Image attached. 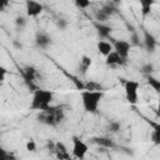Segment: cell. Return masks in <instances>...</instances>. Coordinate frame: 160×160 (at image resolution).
Here are the masks:
<instances>
[{
	"label": "cell",
	"mask_w": 160,
	"mask_h": 160,
	"mask_svg": "<svg viewBox=\"0 0 160 160\" xmlns=\"http://www.w3.org/2000/svg\"><path fill=\"white\" fill-rule=\"evenodd\" d=\"M98 51L101 54V55H104V56H106L110 51H112V44H110V42H108V41H105V40H100V41H98Z\"/></svg>",
	"instance_id": "9a60e30c"
},
{
	"label": "cell",
	"mask_w": 160,
	"mask_h": 160,
	"mask_svg": "<svg viewBox=\"0 0 160 160\" xmlns=\"http://www.w3.org/2000/svg\"><path fill=\"white\" fill-rule=\"evenodd\" d=\"M54 99V92L50 90H45V89H35L32 98H31V102H30V109L31 110H45L48 109Z\"/></svg>",
	"instance_id": "6da1fadb"
},
{
	"label": "cell",
	"mask_w": 160,
	"mask_h": 160,
	"mask_svg": "<svg viewBox=\"0 0 160 160\" xmlns=\"http://www.w3.org/2000/svg\"><path fill=\"white\" fill-rule=\"evenodd\" d=\"M54 151L56 152V158L58 159H70V155L68 154V149H66L65 144L61 142V141H56L55 142Z\"/></svg>",
	"instance_id": "5bb4252c"
},
{
	"label": "cell",
	"mask_w": 160,
	"mask_h": 160,
	"mask_svg": "<svg viewBox=\"0 0 160 160\" xmlns=\"http://www.w3.org/2000/svg\"><path fill=\"white\" fill-rule=\"evenodd\" d=\"M109 18H110V16H108V15H106V14H105V12H104L101 9H100V10H98V11L95 12V19H96L98 21H100V22L106 21Z\"/></svg>",
	"instance_id": "44dd1931"
},
{
	"label": "cell",
	"mask_w": 160,
	"mask_h": 160,
	"mask_svg": "<svg viewBox=\"0 0 160 160\" xmlns=\"http://www.w3.org/2000/svg\"><path fill=\"white\" fill-rule=\"evenodd\" d=\"M120 122H118V121H111L110 124H109V130L111 131V132H118L119 130H120Z\"/></svg>",
	"instance_id": "484cf974"
},
{
	"label": "cell",
	"mask_w": 160,
	"mask_h": 160,
	"mask_svg": "<svg viewBox=\"0 0 160 160\" xmlns=\"http://www.w3.org/2000/svg\"><path fill=\"white\" fill-rule=\"evenodd\" d=\"M92 141L96 145H99L100 148H104V149H112V148H115V142L110 138H105V136L92 138Z\"/></svg>",
	"instance_id": "7c38bea8"
},
{
	"label": "cell",
	"mask_w": 160,
	"mask_h": 160,
	"mask_svg": "<svg viewBox=\"0 0 160 160\" xmlns=\"http://www.w3.org/2000/svg\"><path fill=\"white\" fill-rule=\"evenodd\" d=\"M6 74H8L6 68H4V66L0 65V86H1V85L4 84V81H5V76H6Z\"/></svg>",
	"instance_id": "83f0119b"
},
{
	"label": "cell",
	"mask_w": 160,
	"mask_h": 160,
	"mask_svg": "<svg viewBox=\"0 0 160 160\" xmlns=\"http://www.w3.org/2000/svg\"><path fill=\"white\" fill-rule=\"evenodd\" d=\"M26 150H28V151H31V152L36 151V142H35L32 139L28 140V142H26Z\"/></svg>",
	"instance_id": "4316f807"
},
{
	"label": "cell",
	"mask_w": 160,
	"mask_h": 160,
	"mask_svg": "<svg viewBox=\"0 0 160 160\" xmlns=\"http://www.w3.org/2000/svg\"><path fill=\"white\" fill-rule=\"evenodd\" d=\"M35 44L40 49H48L51 45V38L46 32H38L35 36Z\"/></svg>",
	"instance_id": "30bf717a"
},
{
	"label": "cell",
	"mask_w": 160,
	"mask_h": 160,
	"mask_svg": "<svg viewBox=\"0 0 160 160\" xmlns=\"http://www.w3.org/2000/svg\"><path fill=\"white\" fill-rule=\"evenodd\" d=\"M111 2L114 5H119V4H121V0H111Z\"/></svg>",
	"instance_id": "e575fe53"
},
{
	"label": "cell",
	"mask_w": 160,
	"mask_h": 160,
	"mask_svg": "<svg viewBox=\"0 0 160 160\" xmlns=\"http://www.w3.org/2000/svg\"><path fill=\"white\" fill-rule=\"evenodd\" d=\"M91 62H92V61H91V58H90V56L82 55L81 59H80V64H79V71H80L81 74H85V72L90 69Z\"/></svg>",
	"instance_id": "2e32d148"
},
{
	"label": "cell",
	"mask_w": 160,
	"mask_h": 160,
	"mask_svg": "<svg viewBox=\"0 0 160 160\" xmlns=\"http://www.w3.org/2000/svg\"><path fill=\"white\" fill-rule=\"evenodd\" d=\"M36 119H38V121H40L45 125L56 126L64 119V110L59 106H51L50 105L48 109L41 110Z\"/></svg>",
	"instance_id": "7a4b0ae2"
},
{
	"label": "cell",
	"mask_w": 160,
	"mask_h": 160,
	"mask_svg": "<svg viewBox=\"0 0 160 160\" xmlns=\"http://www.w3.org/2000/svg\"><path fill=\"white\" fill-rule=\"evenodd\" d=\"M130 45L131 46H139L140 45L139 35H138L136 31H131V35H130Z\"/></svg>",
	"instance_id": "7402d4cb"
},
{
	"label": "cell",
	"mask_w": 160,
	"mask_h": 160,
	"mask_svg": "<svg viewBox=\"0 0 160 160\" xmlns=\"http://www.w3.org/2000/svg\"><path fill=\"white\" fill-rule=\"evenodd\" d=\"M25 8H26V15L30 16V18L39 16L44 10V6L40 2L35 1V0H26L25 1Z\"/></svg>",
	"instance_id": "52a82bcc"
},
{
	"label": "cell",
	"mask_w": 160,
	"mask_h": 160,
	"mask_svg": "<svg viewBox=\"0 0 160 160\" xmlns=\"http://www.w3.org/2000/svg\"><path fill=\"white\" fill-rule=\"evenodd\" d=\"M46 146H48V149H49L50 151H54V149H55V142H54V141H51V140H48Z\"/></svg>",
	"instance_id": "1f68e13d"
},
{
	"label": "cell",
	"mask_w": 160,
	"mask_h": 160,
	"mask_svg": "<svg viewBox=\"0 0 160 160\" xmlns=\"http://www.w3.org/2000/svg\"><path fill=\"white\" fill-rule=\"evenodd\" d=\"M88 150H89V148H88L86 142H84L78 136H72V155L76 159H84Z\"/></svg>",
	"instance_id": "5b68a950"
},
{
	"label": "cell",
	"mask_w": 160,
	"mask_h": 160,
	"mask_svg": "<svg viewBox=\"0 0 160 160\" xmlns=\"http://www.w3.org/2000/svg\"><path fill=\"white\" fill-rule=\"evenodd\" d=\"M101 10H102L108 16H111L112 14L118 12V10H116V5H114L112 2H111V4H106V5H104V6L101 8Z\"/></svg>",
	"instance_id": "d6986e66"
},
{
	"label": "cell",
	"mask_w": 160,
	"mask_h": 160,
	"mask_svg": "<svg viewBox=\"0 0 160 160\" xmlns=\"http://www.w3.org/2000/svg\"><path fill=\"white\" fill-rule=\"evenodd\" d=\"M152 71H154L152 64H145V65H142V68H141V72L145 74V75H150Z\"/></svg>",
	"instance_id": "cb8c5ba5"
},
{
	"label": "cell",
	"mask_w": 160,
	"mask_h": 160,
	"mask_svg": "<svg viewBox=\"0 0 160 160\" xmlns=\"http://www.w3.org/2000/svg\"><path fill=\"white\" fill-rule=\"evenodd\" d=\"M10 158H11V155L8 154L6 150H4L2 148H0V160H8V159H10Z\"/></svg>",
	"instance_id": "f546056e"
},
{
	"label": "cell",
	"mask_w": 160,
	"mask_h": 160,
	"mask_svg": "<svg viewBox=\"0 0 160 160\" xmlns=\"http://www.w3.org/2000/svg\"><path fill=\"white\" fill-rule=\"evenodd\" d=\"M95 29L98 31V35L101 38V39H108L110 38V34L112 31L111 26L109 25H105V24H100V22H96L95 24Z\"/></svg>",
	"instance_id": "4fadbf2b"
},
{
	"label": "cell",
	"mask_w": 160,
	"mask_h": 160,
	"mask_svg": "<svg viewBox=\"0 0 160 160\" xmlns=\"http://www.w3.org/2000/svg\"><path fill=\"white\" fill-rule=\"evenodd\" d=\"M112 50L116 51L122 59H128L129 56V52H130V42L126 41V40H115L112 39Z\"/></svg>",
	"instance_id": "8992f818"
},
{
	"label": "cell",
	"mask_w": 160,
	"mask_h": 160,
	"mask_svg": "<svg viewBox=\"0 0 160 160\" xmlns=\"http://www.w3.org/2000/svg\"><path fill=\"white\" fill-rule=\"evenodd\" d=\"M26 18H24V16H18L16 19H15V25L19 28V29H22L25 25H26Z\"/></svg>",
	"instance_id": "603a6c76"
},
{
	"label": "cell",
	"mask_w": 160,
	"mask_h": 160,
	"mask_svg": "<svg viewBox=\"0 0 160 160\" xmlns=\"http://www.w3.org/2000/svg\"><path fill=\"white\" fill-rule=\"evenodd\" d=\"M124 90L125 96L129 104L135 105L138 102V90H139V82L135 80H125L124 81Z\"/></svg>",
	"instance_id": "277c9868"
},
{
	"label": "cell",
	"mask_w": 160,
	"mask_h": 160,
	"mask_svg": "<svg viewBox=\"0 0 160 160\" xmlns=\"http://www.w3.org/2000/svg\"><path fill=\"white\" fill-rule=\"evenodd\" d=\"M84 90H90V91H96V90H102V86L98 82H94V81H89L85 84L84 86Z\"/></svg>",
	"instance_id": "ffe728a7"
},
{
	"label": "cell",
	"mask_w": 160,
	"mask_h": 160,
	"mask_svg": "<svg viewBox=\"0 0 160 160\" xmlns=\"http://www.w3.org/2000/svg\"><path fill=\"white\" fill-rule=\"evenodd\" d=\"M9 1L10 0H0V12H2L6 9V6L9 5Z\"/></svg>",
	"instance_id": "4dcf8cb0"
},
{
	"label": "cell",
	"mask_w": 160,
	"mask_h": 160,
	"mask_svg": "<svg viewBox=\"0 0 160 160\" xmlns=\"http://www.w3.org/2000/svg\"><path fill=\"white\" fill-rule=\"evenodd\" d=\"M152 139H154V141H155L156 144H159V135H158V130H155V131L152 132Z\"/></svg>",
	"instance_id": "836d02e7"
},
{
	"label": "cell",
	"mask_w": 160,
	"mask_h": 160,
	"mask_svg": "<svg viewBox=\"0 0 160 160\" xmlns=\"http://www.w3.org/2000/svg\"><path fill=\"white\" fill-rule=\"evenodd\" d=\"M139 1L141 5V14L145 18L151 12V8H152V4L155 2V0H139Z\"/></svg>",
	"instance_id": "e0dca14e"
},
{
	"label": "cell",
	"mask_w": 160,
	"mask_h": 160,
	"mask_svg": "<svg viewBox=\"0 0 160 160\" xmlns=\"http://www.w3.org/2000/svg\"><path fill=\"white\" fill-rule=\"evenodd\" d=\"M126 61V59H122L116 51H110L106 56H105V64L108 66H116V65H124Z\"/></svg>",
	"instance_id": "9c48e42d"
},
{
	"label": "cell",
	"mask_w": 160,
	"mask_h": 160,
	"mask_svg": "<svg viewBox=\"0 0 160 160\" xmlns=\"http://www.w3.org/2000/svg\"><path fill=\"white\" fill-rule=\"evenodd\" d=\"M22 75H24V79H25V82L28 84V86L31 88L32 91H34L36 88L34 86L32 81H34V80L36 79V76H38V70H36L34 66L28 65V66H25V68L22 69Z\"/></svg>",
	"instance_id": "ba28073f"
},
{
	"label": "cell",
	"mask_w": 160,
	"mask_h": 160,
	"mask_svg": "<svg viewBox=\"0 0 160 160\" xmlns=\"http://www.w3.org/2000/svg\"><path fill=\"white\" fill-rule=\"evenodd\" d=\"M146 80H148V84H149L156 92L160 91V80H158L156 78H154L151 74H150V75H146Z\"/></svg>",
	"instance_id": "ac0fdd59"
},
{
	"label": "cell",
	"mask_w": 160,
	"mask_h": 160,
	"mask_svg": "<svg viewBox=\"0 0 160 160\" xmlns=\"http://www.w3.org/2000/svg\"><path fill=\"white\" fill-rule=\"evenodd\" d=\"M56 26H58L60 30H65L66 26H68V21L64 20V19H59V20H56Z\"/></svg>",
	"instance_id": "f1b7e54d"
},
{
	"label": "cell",
	"mask_w": 160,
	"mask_h": 160,
	"mask_svg": "<svg viewBox=\"0 0 160 160\" xmlns=\"http://www.w3.org/2000/svg\"><path fill=\"white\" fill-rule=\"evenodd\" d=\"M158 45V41L152 34H150L148 30H144V46L149 52H154L155 48Z\"/></svg>",
	"instance_id": "8fae6325"
},
{
	"label": "cell",
	"mask_w": 160,
	"mask_h": 160,
	"mask_svg": "<svg viewBox=\"0 0 160 160\" xmlns=\"http://www.w3.org/2000/svg\"><path fill=\"white\" fill-rule=\"evenodd\" d=\"M12 45H14V48H15V49H19V50L22 48V44H21V42H19L18 40H12Z\"/></svg>",
	"instance_id": "d6a6232c"
},
{
	"label": "cell",
	"mask_w": 160,
	"mask_h": 160,
	"mask_svg": "<svg viewBox=\"0 0 160 160\" xmlns=\"http://www.w3.org/2000/svg\"><path fill=\"white\" fill-rule=\"evenodd\" d=\"M102 98H104L102 90H96V91L85 90V91H82L81 92V101H82L84 110L86 112H91V114L98 112L99 104H100Z\"/></svg>",
	"instance_id": "3957f363"
},
{
	"label": "cell",
	"mask_w": 160,
	"mask_h": 160,
	"mask_svg": "<svg viewBox=\"0 0 160 160\" xmlns=\"http://www.w3.org/2000/svg\"><path fill=\"white\" fill-rule=\"evenodd\" d=\"M74 1H75V5L80 9H86L90 5V0H74Z\"/></svg>",
	"instance_id": "d4e9b609"
}]
</instances>
